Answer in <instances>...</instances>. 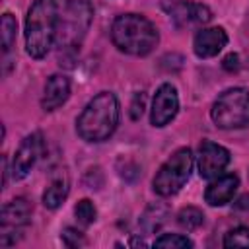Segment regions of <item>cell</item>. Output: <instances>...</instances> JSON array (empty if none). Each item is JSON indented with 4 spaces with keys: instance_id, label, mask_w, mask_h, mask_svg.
I'll use <instances>...</instances> for the list:
<instances>
[{
    "instance_id": "obj_1",
    "label": "cell",
    "mask_w": 249,
    "mask_h": 249,
    "mask_svg": "<svg viewBox=\"0 0 249 249\" xmlns=\"http://www.w3.org/2000/svg\"><path fill=\"white\" fill-rule=\"evenodd\" d=\"M58 31V2L33 0L25 19V51L31 58H43Z\"/></svg>"
},
{
    "instance_id": "obj_2",
    "label": "cell",
    "mask_w": 249,
    "mask_h": 249,
    "mask_svg": "<svg viewBox=\"0 0 249 249\" xmlns=\"http://www.w3.org/2000/svg\"><path fill=\"white\" fill-rule=\"evenodd\" d=\"M119 124V101L115 93L101 91L97 93L82 111L76 121L78 134L88 142L107 140Z\"/></svg>"
},
{
    "instance_id": "obj_3",
    "label": "cell",
    "mask_w": 249,
    "mask_h": 249,
    "mask_svg": "<svg viewBox=\"0 0 249 249\" xmlns=\"http://www.w3.org/2000/svg\"><path fill=\"white\" fill-rule=\"evenodd\" d=\"M158 31L150 19L138 14H123L113 21L111 41L113 45L132 56H146L158 45Z\"/></svg>"
},
{
    "instance_id": "obj_4",
    "label": "cell",
    "mask_w": 249,
    "mask_h": 249,
    "mask_svg": "<svg viewBox=\"0 0 249 249\" xmlns=\"http://www.w3.org/2000/svg\"><path fill=\"white\" fill-rule=\"evenodd\" d=\"M212 121L220 128H243L249 124V91L245 88H230L218 95L212 105Z\"/></svg>"
},
{
    "instance_id": "obj_5",
    "label": "cell",
    "mask_w": 249,
    "mask_h": 249,
    "mask_svg": "<svg viewBox=\"0 0 249 249\" xmlns=\"http://www.w3.org/2000/svg\"><path fill=\"white\" fill-rule=\"evenodd\" d=\"M193 171V152L189 148H179L171 154V158L160 167L154 177V191L161 196H171L181 191V187L189 181Z\"/></svg>"
},
{
    "instance_id": "obj_6",
    "label": "cell",
    "mask_w": 249,
    "mask_h": 249,
    "mask_svg": "<svg viewBox=\"0 0 249 249\" xmlns=\"http://www.w3.org/2000/svg\"><path fill=\"white\" fill-rule=\"evenodd\" d=\"M31 204L25 198H14L2 208L0 216V245L10 247L19 241L23 228L29 224Z\"/></svg>"
},
{
    "instance_id": "obj_7",
    "label": "cell",
    "mask_w": 249,
    "mask_h": 249,
    "mask_svg": "<svg viewBox=\"0 0 249 249\" xmlns=\"http://www.w3.org/2000/svg\"><path fill=\"white\" fill-rule=\"evenodd\" d=\"M228 163H230V152L224 146L214 144L210 140L200 142L196 165H198V173L202 179H214V177L222 175V171L228 167Z\"/></svg>"
},
{
    "instance_id": "obj_8",
    "label": "cell",
    "mask_w": 249,
    "mask_h": 249,
    "mask_svg": "<svg viewBox=\"0 0 249 249\" xmlns=\"http://www.w3.org/2000/svg\"><path fill=\"white\" fill-rule=\"evenodd\" d=\"M43 152V136L41 132H33L29 136H25L14 156L12 161V177L16 181L25 179L29 175V171L33 169V165L37 163L39 156Z\"/></svg>"
},
{
    "instance_id": "obj_9",
    "label": "cell",
    "mask_w": 249,
    "mask_h": 249,
    "mask_svg": "<svg viewBox=\"0 0 249 249\" xmlns=\"http://www.w3.org/2000/svg\"><path fill=\"white\" fill-rule=\"evenodd\" d=\"M89 16H91V8L88 2H74L68 6L66 16L62 19V39L60 45L64 43H72V47H76V43H80L82 35L86 33L88 25H89Z\"/></svg>"
},
{
    "instance_id": "obj_10",
    "label": "cell",
    "mask_w": 249,
    "mask_h": 249,
    "mask_svg": "<svg viewBox=\"0 0 249 249\" xmlns=\"http://www.w3.org/2000/svg\"><path fill=\"white\" fill-rule=\"evenodd\" d=\"M179 111V97L177 89L171 84H161L154 95L152 101V113L150 121L154 126H165L169 124Z\"/></svg>"
},
{
    "instance_id": "obj_11",
    "label": "cell",
    "mask_w": 249,
    "mask_h": 249,
    "mask_svg": "<svg viewBox=\"0 0 249 249\" xmlns=\"http://www.w3.org/2000/svg\"><path fill=\"white\" fill-rule=\"evenodd\" d=\"M163 8L167 14L181 25V23H208L212 19V12L204 4L187 2V0H175L169 4V0L163 2Z\"/></svg>"
},
{
    "instance_id": "obj_12",
    "label": "cell",
    "mask_w": 249,
    "mask_h": 249,
    "mask_svg": "<svg viewBox=\"0 0 249 249\" xmlns=\"http://www.w3.org/2000/svg\"><path fill=\"white\" fill-rule=\"evenodd\" d=\"M239 187V177L235 173H226V175H218L204 191V200L210 206H224L228 202H231L235 191Z\"/></svg>"
},
{
    "instance_id": "obj_13",
    "label": "cell",
    "mask_w": 249,
    "mask_h": 249,
    "mask_svg": "<svg viewBox=\"0 0 249 249\" xmlns=\"http://www.w3.org/2000/svg\"><path fill=\"white\" fill-rule=\"evenodd\" d=\"M226 43H228V35L222 27H206L195 35L193 47L196 56L210 58V56H216L226 47Z\"/></svg>"
},
{
    "instance_id": "obj_14",
    "label": "cell",
    "mask_w": 249,
    "mask_h": 249,
    "mask_svg": "<svg viewBox=\"0 0 249 249\" xmlns=\"http://www.w3.org/2000/svg\"><path fill=\"white\" fill-rule=\"evenodd\" d=\"M68 95H70V80L64 74H53L45 84L41 107L45 111H54L68 99Z\"/></svg>"
},
{
    "instance_id": "obj_15",
    "label": "cell",
    "mask_w": 249,
    "mask_h": 249,
    "mask_svg": "<svg viewBox=\"0 0 249 249\" xmlns=\"http://www.w3.org/2000/svg\"><path fill=\"white\" fill-rule=\"evenodd\" d=\"M68 189L70 187H68V177L66 175L54 177L49 183V187L45 189V193H43V204L47 208H51V210L58 208L64 202V198L68 196Z\"/></svg>"
},
{
    "instance_id": "obj_16",
    "label": "cell",
    "mask_w": 249,
    "mask_h": 249,
    "mask_svg": "<svg viewBox=\"0 0 249 249\" xmlns=\"http://www.w3.org/2000/svg\"><path fill=\"white\" fill-rule=\"evenodd\" d=\"M202 222H204V214L195 206H185L177 214V224L187 231H193V230L200 228Z\"/></svg>"
},
{
    "instance_id": "obj_17",
    "label": "cell",
    "mask_w": 249,
    "mask_h": 249,
    "mask_svg": "<svg viewBox=\"0 0 249 249\" xmlns=\"http://www.w3.org/2000/svg\"><path fill=\"white\" fill-rule=\"evenodd\" d=\"M16 31H18V23H16V18L6 12L2 16V49L4 53H8L14 43H16Z\"/></svg>"
},
{
    "instance_id": "obj_18",
    "label": "cell",
    "mask_w": 249,
    "mask_h": 249,
    "mask_svg": "<svg viewBox=\"0 0 249 249\" xmlns=\"http://www.w3.org/2000/svg\"><path fill=\"white\" fill-rule=\"evenodd\" d=\"M156 247H169V249H185L193 247V241L181 233H163L154 241Z\"/></svg>"
},
{
    "instance_id": "obj_19",
    "label": "cell",
    "mask_w": 249,
    "mask_h": 249,
    "mask_svg": "<svg viewBox=\"0 0 249 249\" xmlns=\"http://www.w3.org/2000/svg\"><path fill=\"white\" fill-rule=\"evenodd\" d=\"M224 247H249V228L239 226L230 230L224 237Z\"/></svg>"
},
{
    "instance_id": "obj_20",
    "label": "cell",
    "mask_w": 249,
    "mask_h": 249,
    "mask_svg": "<svg viewBox=\"0 0 249 249\" xmlns=\"http://www.w3.org/2000/svg\"><path fill=\"white\" fill-rule=\"evenodd\" d=\"M74 214H76V218H78V222H80L82 226L93 224V220H95V216H97L93 202L88 200V198H82V200L74 206Z\"/></svg>"
},
{
    "instance_id": "obj_21",
    "label": "cell",
    "mask_w": 249,
    "mask_h": 249,
    "mask_svg": "<svg viewBox=\"0 0 249 249\" xmlns=\"http://www.w3.org/2000/svg\"><path fill=\"white\" fill-rule=\"evenodd\" d=\"M60 237H62V243L66 247H82V245H86L84 233L78 231V230H74V228H64Z\"/></svg>"
},
{
    "instance_id": "obj_22",
    "label": "cell",
    "mask_w": 249,
    "mask_h": 249,
    "mask_svg": "<svg viewBox=\"0 0 249 249\" xmlns=\"http://www.w3.org/2000/svg\"><path fill=\"white\" fill-rule=\"evenodd\" d=\"M222 66H224L226 70H230V72L237 70V68H239V56H237L235 53H230V54L222 60Z\"/></svg>"
},
{
    "instance_id": "obj_23",
    "label": "cell",
    "mask_w": 249,
    "mask_h": 249,
    "mask_svg": "<svg viewBox=\"0 0 249 249\" xmlns=\"http://www.w3.org/2000/svg\"><path fill=\"white\" fill-rule=\"evenodd\" d=\"M142 111H144V97L142 95H136L134 97V103H132V111H130L132 119L136 121L138 117H142Z\"/></svg>"
},
{
    "instance_id": "obj_24",
    "label": "cell",
    "mask_w": 249,
    "mask_h": 249,
    "mask_svg": "<svg viewBox=\"0 0 249 249\" xmlns=\"http://www.w3.org/2000/svg\"><path fill=\"white\" fill-rule=\"evenodd\" d=\"M237 210H247L249 212V193L247 195H243V196H239L237 200H235V204H233Z\"/></svg>"
}]
</instances>
